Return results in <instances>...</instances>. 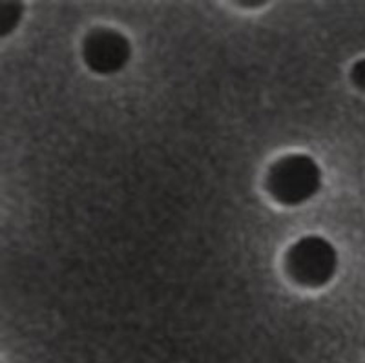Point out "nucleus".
Segmentation results:
<instances>
[{"mask_svg": "<svg viewBox=\"0 0 365 363\" xmlns=\"http://www.w3.org/2000/svg\"><path fill=\"white\" fill-rule=\"evenodd\" d=\"M287 270L292 280L305 287H322L332 280L338 267L336 250L319 235H307L287 254Z\"/></svg>", "mask_w": 365, "mask_h": 363, "instance_id": "2", "label": "nucleus"}, {"mask_svg": "<svg viewBox=\"0 0 365 363\" xmlns=\"http://www.w3.org/2000/svg\"><path fill=\"white\" fill-rule=\"evenodd\" d=\"M351 77H353V83L356 84L358 88L365 90V58L354 64L353 71H351Z\"/></svg>", "mask_w": 365, "mask_h": 363, "instance_id": "4", "label": "nucleus"}, {"mask_svg": "<svg viewBox=\"0 0 365 363\" xmlns=\"http://www.w3.org/2000/svg\"><path fill=\"white\" fill-rule=\"evenodd\" d=\"M269 192L285 207H296L311 199L322 185V172L312 157L292 153L279 159L269 172Z\"/></svg>", "mask_w": 365, "mask_h": 363, "instance_id": "1", "label": "nucleus"}, {"mask_svg": "<svg viewBox=\"0 0 365 363\" xmlns=\"http://www.w3.org/2000/svg\"><path fill=\"white\" fill-rule=\"evenodd\" d=\"M83 55L91 71L112 75L126 66L130 58V44L113 29H97L84 41Z\"/></svg>", "mask_w": 365, "mask_h": 363, "instance_id": "3", "label": "nucleus"}]
</instances>
